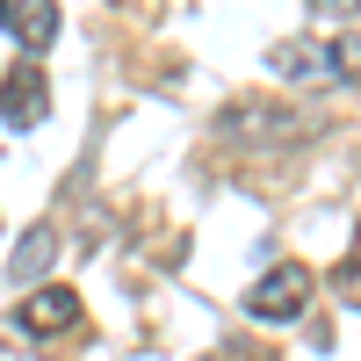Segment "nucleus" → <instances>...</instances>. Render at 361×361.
I'll return each instance as SVG.
<instances>
[{
  "instance_id": "obj_10",
  "label": "nucleus",
  "mask_w": 361,
  "mask_h": 361,
  "mask_svg": "<svg viewBox=\"0 0 361 361\" xmlns=\"http://www.w3.org/2000/svg\"><path fill=\"white\" fill-rule=\"evenodd\" d=\"M8 8H15V0H0V22H8Z\"/></svg>"
},
{
  "instance_id": "obj_11",
  "label": "nucleus",
  "mask_w": 361,
  "mask_h": 361,
  "mask_svg": "<svg viewBox=\"0 0 361 361\" xmlns=\"http://www.w3.org/2000/svg\"><path fill=\"white\" fill-rule=\"evenodd\" d=\"M0 361H15V354H0Z\"/></svg>"
},
{
  "instance_id": "obj_2",
  "label": "nucleus",
  "mask_w": 361,
  "mask_h": 361,
  "mask_svg": "<svg viewBox=\"0 0 361 361\" xmlns=\"http://www.w3.org/2000/svg\"><path fill=\"white\" fill-rule=\"evenodd\" d=\"M304 304H311V275L296 260H282V267H267V275L246 289V318H260V325H282V318H304Z\"/></svg>"
},
{
  "instance_id": "obj_7",
  "label": "nucleus",
  "mask_w": 361,
  "mask_h": 361,
  "mask_svg": "<svg viewBox=\"0 0 361 361\" xmlns=\"http://www.w3.org/2000/svg\"><path fill=\"white\" fill-rule=\"evenodd\" d=\"M325 66H333L340 87H361V37H333V58H325Z\"/></svg>"
},
{
  "instance_id": "obj_3",
  "label": "nucleus",
  "mask_w": 361,
  "mask_h": 361,
  "mask_svg": "<svg viewBox=\"0 0 361 361\" xmlns=\"http://www.w3.org/2000/svg\"><path fill=\"white\" fill-rule=\"evenodd\" d=\"M51 116V87H44V73L29 66H8V80H0V123H15V130H37Z\"/></svg>"
},
{
  "instance_id": "obj_5",
  "label": "nucleus",
  "mask_w": 361,
  "mask_h": 361,
  "mask_svg": "<svg viewBox=\"0 0 361 361\" xmlns=\"http://www.w3.org/2000/svg\"><path fill=\"white\" fill-rule=\"evenodd\" d=\"M8 29H15L22 58H44V51L58 44V0H15V8H8Z\"/></svg>"
},
{
  "instance_id": "obj_6",
  "label": "nucleus",
  "mask_w": 361,
  "mask_h": 361,
  "mask_svg": "<svg viewBox=\"0 0 361 361\" xmlns=\"http://www.w3.org/2000/svg\"><path fill=\"white\" fill-rule=\"evenodd\" d=\"M51 260H58V231H51V224H29L22 246H15V282H37Z\"/></svg>"
},
{
  "instance_id": "obj_4",
  "label": "nucleus",
  "mask_w": 361,
  "mask_h": 361,
  "mask_svg": "<svg viewBox=\"0 0 361 361\" xmlns=\"http://www.w3.org/2000/svg\"><path fill=\"white\" fill-rule=\"evenodd\" d=\"M15 325H22L29 340H66L73 325H80V296L73 289H29L22 311H15Z\"/></svg>"
},
{
  "instance_id": "obj_8",
  "label": "nucleus",
  "mask_w": 361,
  "mask_h": 361,
  "mask_svg": "<svg viewBox=\"0 0 361 361\" xmlns=\"http://www.w3.org/2000/svg\"><path fill=\"white\" fill-rule=\"evenodd\" d=\"M333 289H340V296H347V304H361V253H354V260H340V267H333Z\"/></svg>"
},
{
  "instance_id": "obj_9",
  "label": "nucleus",
  "mask_w": 361,
  "mask_h": 361,
  "mask_svg": "<svg viewBox=\"0 0 361 361\" xmlns=\"http://www.w3.org/2000/svg\"><path fill=\"white\" fill-rule=\"evenodd\" d=\"M311 15H325V22H347V15H361V0H311Z\"/></svg>"
},
{
  "instance_id": "obj_1",
  "label": "nucleus",
  "mask_w": 361,
  "mask_h": 361,
  "mask_svg": "<svg viewBox=\"0 0 361 361\" xmlns=\"http://www.w3.org/2000/svg\"><path fill=\"white\" fill-rule=\"evenodd\" d=\"M318 130L311 109L296 102H267V94H246V102H224L217 109V137L224 145H246V152H289Z\"/></svg>"
}]
</instances>
